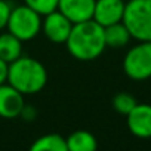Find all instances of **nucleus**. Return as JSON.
<instances>
[{
	"mask_svg": "<svg viewBox=\"0 0 151 151\" xmlns=\"http://www.w3.org/2000/svg\"><path fill=\"white\" fill-rule=\"evenodd\" d=\"M123 71L135 82L151 77V42H139L129 49L123 59Z\"/></svg>",
	"mask_w": 151,
	"mask_h": 151,
	"instance_id": "5",
	"label": "nucleus"
},
{
	"mask_svg": "<svg viewBox=\"0 0 151 151\" xmlns=\"http://www.w3.org/2000/svg\"><path fill=\"white\" fill-rule=\"evenodd\" d=\"M31 151H67L65 138L58 133H47L36 139L30 147Z\"/></svg>",
	"mask_w": 151,
	"mask_h": 151,
	"instance_id": "14",
	"label": "nucleus"
},
{
	"mask_svg": "<svg viewBox=\"0 0 151 151\" xmlns=\"http://www.w3.org/2000/svg\"><path fill=\"white\" fill-rule=\"evenodd\" d=\"M24 107V95L19 91H17L8 82L0 85V117L17 119L21 116Z\"/></svg>",
	"mask_w": 151,
	"mask_h": 151,
	"instance_id": "7",
	"label": "nucleus"
},
{
	"mask_svg": "<svg viewBox=\"0 0 151 151\" xmlns=\"http://www.w3.org/2000/svg\"><path fill=\"white\" fill-rule=\"evenodd\" d=\"M8 68H9V64L5 62L3 59H0V85L8 82Z\"/></svg>",
	"mask_w": 151,
	"mask_h": 151,
	"instance_id": "18",
	"label": "nucleus"
},
{
	"mask_svg": "<svg viewBox=\"0 0 151 151\" xmlns=\"http://www.w3.org/2000/svg\"><path fill=\"white\" fill-rule=\"evenodd\" d=\"M6 28L11 34L18 37L21 42L34 39L42 30V15L28 8L27 5L11 9Z\"/></svg>",
	"mask_w": 151,
	"mask_h": 151,
	"instance_id": "4",
	"label": "nucleus"
},
{
	"mask_svg": "<svg viewBox=\"0 0 151 151\" xmlns=\"http://www.w3.org/2000/svg\"><path fill=\"white\" fill-rule=\"evenodd\" d=\"M122 21L132 39L138 42H151V0L126 2Z\"/></svg>",
	"mask_w": 151,
	"mask_h": 151,
	"instance_id": "3",
	"label": "nucleus"
},
{
	"mask_svg": "<svg viewBox=\"0 0 151 151\" xmlns=\"http://www.w3.org/2000/svg\"><path fill=\"white\" fill-rule=\"evenodd\" d=\"M9 14H11V6H9V3L5 2V0H0V30H3V28L6 27Z\"/></svg>",
	"mask_w": 151,
	"mask_h": 151,
	"instance_id": "17",
	"label": "nucleus"
},
{
	"mask_svg": "<svg viewBox=\"0 0 151 151\" xmlns=\"http://www.w3.org/2000/svg\"><path fill=\"white\" fill-rule=\"evenodd\" d=\"M8 83L22 95H33L46 86L47 73L40 61L21 55L18 59L9 64Z\"/></svg>",
	"mask_w": 151,
	"mask_h": 151,
	"instance_id": "2",
	"label": "nucleus"
},
{
	"mask_svg": "<svg viewBox=\"0 0 151 151\" xmlns=\"http://www.w3.org/2000/svg\"><path fill=\"white\" fill-rule=\"evenodd\" d=\"M136 104L138 102H136L135 96H132L130 93H126V92H120V93L114 95V98H113V108L122 116H127Z\"/></svg>",
	"mask_w": 151,
	"mask_h": 151,
	"instance_id": "15",
	"label": "nucleus"
},
{
	"mask_svg": "<svg viewBox=\"0 0 151 151\" xmlns=\"http://www.w3.org/2000/svg\"><path fill=\"white\" fill-rule=\"evenodd\" d=\"M71 28L73 22L58 9L50 14H46L45 19L42 21V30L52 43H65Z\"/></svg>",
	"mask_w": 151,
	"mask_h": 151,
	"instance_id": "6",
	"label": "nucleus"
},
{
	"mask_svg": "<svg viewBox=\"0 0 151 151\" xmlns=\"http://www.w3.org/2000/svg\"><path fill=\"white\" fill-rule=\"evenodd\" d=\"M127 127L132 135L141 139L151 138V105L136 104L133 110L126 116Z\"/></svg>",
	"mask_w": 151,
	"mask_h": 151,
	"instance_id": "9",
	"label": "nucleus"
},
{
	"mask_svg": "<svg viewBox=\"0 0 151 151\" xmlns=\"http://www.w3.org/2000/svg\"><path fill=\"white\" fill-rule=\"evenodd\" d=\"M22 55V42L14 34L3 33L0 34V59L11 64Z\"/></svg>",
	"mask_w": 151,
	"mask_h": 151,
	"instance_id": "13",
	"label": "nucleus"
},
{
	"mask_svg": "<svg viewBox=\"0 0 151 151\" xmlns=\"http://www.w3.org/2000/svg\"><path fill=\"white\" fill-rule=\"evenodd\" d=\"M130 39L132 36L126 28V25L123 24V21L104 27V40L107 47H113V49L123 47L129 43Z\"/></svg>",
	"mask_w": 151,
	"mask_h": 151,
	"instance_id": "12",
	"label": "nucleus"
},
{
	"mask_svg": "<svg viewBox=\"0 0 151 151\" xmlns=\"http://www.w3.org/2000/svg\"><path fill=\"white\" fill-rule=\"evenodd\" d=\"M95 0H59L58 11L62 12L73 24L89 21L93 17Z\"/></svg>",
	"mask_w": 151,
	"mask_h": 151,
	"instance_id": "10",
	"label": "nucleus"
},
{
	"mask_svg": "<svg viewBox=\"0 0 151 151\" xmlns=\"http://www.w3.org/2000/svg\"><path fill=\"white\" fill-rule=\"evenodd\" d=\"M124 0H95V9L92 19L101 27H107L123 19Z\"/></svg>",
	"mask_w": 151,
	"mask_h": 151,
	"instance_id": "8",
	"label": "nucleus"
},
{
	"mask_svg": "<svg viewBox=\"0 0 151 151\" xmlns=\"http://www.w3.org/2000/svg\"><path fill=\"white\" fill-rule=\"evenodd\" d=\"M65 46L71 56L79 61H93L104 52V27L93 19L73 24Z\"/></svg>",
	"mask_w": 151,
	"mask_h": 151,
	"instance_id": "1",
	"label": "nucleus"
},
{
	"mask_svg": "<svg viewBox=\"0 0 151 151\" xmlns=\"http://www.w3.org/2000/svg\"><path fill=\"white\" fill-rule=\"evenodd\" d=\"M67 151H95L98 141L93 133L88 130H76L65 138Z\"/></svg>",
	"mask_w": 151,
	"mask_h": 151,
	"instance_id": "11",
	"label": "nucleus"
},
{
	"mask_svg": "<svg viewBox=\"0 0 151 151\" xmlns=\"http://www.w3.org/2000/svg\"><path fill=\"white\" fill-rule=\"evenodd\" d=\"M24 2H25L24 5H27L28 8H31L33 11L45 17L46 14H50L58 9L59 0H24Z\"/></svg>",
	"mask_w": 151,
	"mask_h": 151,
	"instance_id": "16",
	"label": "nucleus"
}]
</instances>
